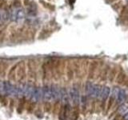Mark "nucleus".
Segmentation results:
<instances>
[{
    "label": "nucleus",
    "instance_id": "nucleus-16",
    "mask_svg": "<svg viewBox=\"0 0 128 120\" xmlns=\"http://www.w3.org/2000/svg\"><path fill=\"white\" fill-rule=\"evenodd\" d=\"M14 99H11L10 102V108H11V110H12V108H13V106H14Z\"/></svg>",
    "mask_w": 128,
    "mask_h": 120
},
{
    "label": "nucleus",
    "instance_id": "nucleus-12",
    "mask_svg": "<svg viewBox=\"0 0 128 120\" xmlns=\"http://www.w3.org/2000/svg\"><path fill=\"white\" fill-rule=\"evenodd\" d=\"M43 110L45 112H50L52 110V105L50 102L47 101H44L43 102Z\"/></svg>",
    "mask_w": 128,
    "mask_h": 120
},
{
    "label": "nucleus",
    "instance_id": "nucleus-3",
    "mask_svg": "<svg viewBox=\"0 0 128 120\" xmlns=\"http://www.w3.org/2000/svg\"><path fill=\"white\" fill-rule=\"evenodd\" d=\"M69 96H70V98L71 99L72 102L74 104V106H78L79 102H80V94H79V90L77 86H74L70 90Z\"/></svg>",
    "mask_w": 128,
    "mask_h": 120
},
{
    "label": "nucleus",
    "instance_id": "nucleus-7",
    "mask_svg": "<svg viewBox=\"0 0 128 120\" xmlns=\"http://www.w3.org/2000/svg\"><path fill=\"white\" fill-rule=\"evenodd\" d=\"M26 97H21L19 98V101L18 102L17 106V112L18 114H22L24 110V108L26 107Z\"/></svg>",
    "mask_w": 128,
    "mask_h": 120
},
{
    "label": "nucleus",
    "instance_id": "nucleus-14",
    "mask_svg": "<svg viewBox=\"0 0 128 120\" xmlns=\"http://www.w3.org/2000/svg\"><path fill=\"white\" fill-rule=\"evenodd\" d=\"M0 102L2 103V105H3V106H7V102H8V101H7V98H6V95H5V94H1L0 93Z\"/></svg>",
    "mask_w": 128,
    "mask_h": 120
},
{
    "label": "nucleus",
    "instance_id": "nucleus-15",
    "mask_svg": "<svg viewBox=\"0 0 128 120\" xmlns=\"http://www.w3.org/2000/svg\"><path fill=\"white\" fill-rule=\"evenodd\" d=\"M7 18H9V17H8V14H6L5 11H0V22L6 20Z\"/></svg>",
    "mask_w": 128,
    "mask_h": 120
},
{
    "label": "nucleus",
    "instance_id": "nucleus-1",
    "mask_svg": "<svg viewBox=\"0 0 128 120\" xmlns=\"http://www.w3.org/2000/svg\"><path fill=\"white\" fill-rule=\"evenodd\" d=\"M102 86L98 84H94L87 82L86 84V93L88 96L92 98H100Z\"/></svg>",
    "mask_w": 128,
    "mask_h": 120
},
{
    "label": "nucleus",
    "instance_id": "nucleus-17",
    "mask_svg": "<svg viewBox=\"0 0 128 120\" xmlns=\"http://www.w3.org/2000/svg\"><path fill=\"white\" fill-rule=\"evenodd\" d=\"M124 120H128V112L126 114H124Z\"/></svg>",
    "mask_w": 128,
    "mask_h": 120
},
{
    "label": "nucleus",
    "instance_id": "nucleus-6",
    "mask_svg": "<svg viewBox=\"0 0 128 120\" xmlns=\"http://www.w3.org/2000/svg\"><path fill=\"white\" fill-rule=\"evenodd\" d=\"M116 98H117V100L118 102H120V103L125 102L127 98V94H126V90L123 89L118 90L117 94H116Z\"/></svg>",
    "mask_w": 128,
    "mask_h": 120
},
{
    "label": "nucleus",
    "instance_id": "nucleus-13",
    "mask_svg": "<svg viewBox=\"0 0 128 120\" xmlns=\"http://www.w3.org/2000/svg\"><path fill=\"white\" fill-rule=\"evenodd\" d=\"M6 66H4L3 63H0V78H4L6 77Z\"/></svg>",
    "mask_w": 128,
    "mask_h": 120
},
{
    "label": "nucleus",
    "instance_id": "nucleus-8",
    "mask_svg": "<svg viewBox=\"0 0 128 120\" xmlns=\"http://www.w3.org/2000/svg\"><path fill=\"white\" fill-rule=\"evenodd\" d=\"M16 69H17V65L12 66L11 69L9 71V74L7 75L8 81L10 82H17V79H16Z\"/></svg>",
    "mask_w": 128,
    "mask_h": 120
},
{
    "label": "nucleus",
    "instance_id": "nucleus-2",
    "mask_svg": "<svg viewBox=\"0 0 128 120\" xmlns=\"http://www.w3.org/2000/svg\"><path fill=\"white\" fill-rule=\"evenodd\" d=\"M8 17H9L11 21H21V20L25 18V11L20 7H15L10 11V13L8 14Z\"/></svg>",
    "mask_w": 128,
    "mask_h": 120
},
{
    "label": "nucleus",
    "instance_id": "nucleus-4",
    "mask_svg": "<svg viewBox=\"0 0 128 120\" xmlns=\"http://www.w3.org/2000/svg\"><path fill=\"white\" fill-rule=\"evenodd\" d=\"M26 71L25 66H20L18 68L17 65V69H16V79L17 82L19 83H24L26 79Z\"/></svg>",
    "mask_w": 128,
    "mask_h": 120
},
{
    "label": "nucleus",
    "instance_id": "nucleus-9",
    "mask_svg": "<svg viewBox=\"0 0 128 120\" xmlns=\"http://www.w3.org/2000/svg\"><path fill=\"white\" fill-rule=\"evenodd\" d=\"M110 94V89L108 86H102L101 94H100V98L103 100H106Z\"/></svg>",
    "mask_w": 128,
    "mask_h": 120
},
{
    "label": "nucleus",
    "instance_id": "nucleus-5",
    "mask_svg": "<svg viewBox=\"0 0 128 120\" xmlns=\"http://www.w3.org/2000/svg\"><path fill=\"white\" fill-rule=\"evenodd\" d=\"M41 88H42V99L43 101L50 102L51 100H53L51 90H50V86L49 84H45V85Z\"/></svg>",
    "mask_w": 128,
    "mask_h": 120
},
{
    "label": "nucleus",
    "instance_id": "nucleus-18",
    "mask_svg": "<svg viewBox=\"0 0 128 120\" xmlns=\"http://www.w3.org/2000/svg\"><path fill=\"white\" fill-rule=\"evenodd\" d=\"M126 2H127V4H128V0H126Z\"/></svg>",
    "mask_w": 128,
    "mask_h": 120
},
{
    "label": "nucleus",
    "instance_id": "nucleus-10",
    "mask_svg": "<svg viewBox=\"0 0 128 120\" xmlns=\"http://www.w3.org/2000/svg\"><path fill=\"white\" fill-rule=\"evenodd\" d=\"M118 113L121 114H126L128 112V102L121 103V105L118 107Z\"/></svg>",
    "mask_w": 128,
    "mask_h": 120
},
{
    "label": "nucleus",
    "instance_id": "nucleus-11",
    "mask_svg": "<svg viewBox=\"0 0 128 120\" xmlns=\"http://www.w3.org/2000/svg\"><path fill=\"white\" fill-rule=\"evenodd\" d=\"M36 106H37V102L34 101V100L30 99V101L29 102V105H28L27 109H26L28 113H31V112H33L34 110L35 109Z\"/></svg>",
    "mask_w": 128,
    "mask_h": 120
}]
</instances>
